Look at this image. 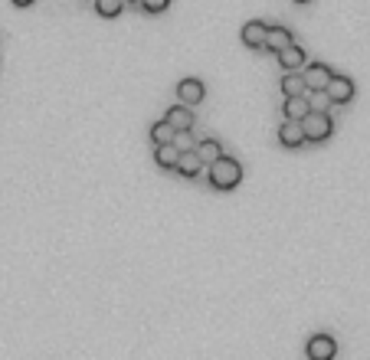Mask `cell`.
I'll list each match as a JSON object with an SVG mask.
<instances>
[{"mask_svg": "<svg viewBox=\"0 0 370 360\" xmlns=\"http://www.w3.org/2000/svg\"><path fill=\"white\" fill-rule=\"evenodd\" d=\"M194 151H197V157L203 161V167H210L213 161H220V157H223V145H220V141H213V137L200 141V145L194 147Z\"/></svg>", "mask_w": 370, "mask_h": 360, "instance_id": "cell-14", "label": "cell"}, {"mask_svg": "<svg viewBox=\"0 0 370 360\" xmlns=\"http://www.w3.org/2000/svg\"><path fill=\"white\" fill-rule=\"evenodd\" d=\"M174 137H177V131H174L167 121H157L155 128H151V141H155V145H167Z\"/></svg>", "mask_w": 370, "mask_h": 360, "instance_id": "cell-17", "label": "cell"}, {"mask_svg": "<svg viewBox=\"0 0 370 360\" xmlns=\"http://www.w3.org/2000/svg\"><path fill=\"white\" fill-rule=\"evenodd\" d=\"M298 4H308V0H298Z\"/></svg>", "mask_w": 370, "mask_h": 360, "instance_id": "cell-22", "label": "cell"}, {"mask_svg": "<svg viewBox=\"0 0 370 360\" xmlns=\"http://www.w3.org/2000/svg\"><path fill=\"white\" fill-rule=\"evenodd\" d=\"M121 7H125V0H95V10H99V17H118Z\"/></svg>", "mask_w": 370, "mask_h": 360, "instance_id": "cell-18", "label": "cell"}, {"mask_svg": "<svg viewBox=\"0 0 370 360\" xmlns=\"http://www.w3.org/2000/svg\"><path fill=\"white\" fill-rule=\"evenodd\" d=\"M177 99H181V105H187V108L200 105L203 102V82H200V79H184L181 86H177Z\"/></svg>", "mask_w": 370, "mask_h": 360, "instance_id": "cell-8", "label": "cell"}, {"mask_svg": "<svg viewBox=\"0 0 370 360\" xmlns=\"http://www.w3.org/2000/svg\"><path fill=\"white\" fill-rule=\"evenodd\" d=\"M282 92H285V99H292V95H305L308 89H305V79H301V76H295V72H285Z\"/></svg>", "mask_w": 370, "mask_h": 360, "instance_id": "cell-16", "label": "cell"}, {"mask_svg": "<svg viewBox=\"0 0 370 360\" xmlns=\"http://www.w3.org/2000/svg\"><path fill=\"white\" fill-rule=\"evenodd\" d=\"M262 40H266V23L262 20H250L242 26V43L250 50H262Z\"/></svg>", "mask_w": 370, "mask_h": 360, "instance_id": "cell-11", "label": "cell"}, {"mask_svg": "<svg viewBox=\"0 0 370 360\" xmlns=\"http://www.w3.org/2000/svg\"><path fill=\"white\" fill-rule=\"evenodd\" d=\"M181 145H174V141H167V145H155V161L161 171H177V161H181Z\"/></svg>", "mask_w": 370, "mask_h": 360, "instance_id": "cell-7", "label": "cell"}, {"mask_svg": "<svg viewBox=\"0 0 370 360\" xmlns=\"http://www.w3.org/2000/svg\"><path fill=\"white\" fill-rule=\"evenodd\" d=\"M325 95H327V102L347 105L354 99V82L347 76H331V82L325 86Z\"/></svg>", "mask_w": 370, "mask_h": 360, "instance_id": "cell-4", "label": "cell"}, {"mask_svg": "<svg viewBox=\"0 0 370 360\" xmlns=\"http://www.w3.org/2000/svg\"><path fill=\"white\" fill-rule=\"evenodd\" d=\"M203 171V161L197 157V151H181V161H177V174L187 180H194L197 174Z\"/></svg>", "mask_w": 370, "mask_h": 360, "instance_id": "cell-12", "label": "cell"}, {"mask_svg": "<svg viewBox=\"0 0 370 360\" xmlns=\"http://www.w3.org/2000/svg\"><path fill=\"white\" fill-rule=\"evenodd\" d=\"M164 121H167V125H171L177 135H187V131L194 128V112H190L187 105H174V108H167Z\"/></svg>", "mask_w": 370, "mask_h": 360, "instance_id": "cell-6", "label": "cell"}, {"mask_svg": "<svg viewBox=\"0 0 370 360\" xmlns=\"http://www.w3.org/2000/svg\"><path fill=\"white\" fill-rule=\"evenodd\" d=\"M279 141L285 147H301L305 145V131H301V121H282V128H279Z\"/></svg>", "mask_w": 370, "mask_h": 360, "instance_id": "cell-10", "label": "cell"}, {"mask_svg": "<svg viewBox=\"0 0 370 360\" xmlns=\"http://www.w3.org/2000/svg\"><path fill=\"white\" fill-rule=\"evenodd\" d=\"M308 112H311L308 95H292V99H285V118L288 121H301Z\"/></svg>", "mask_w": 370, "mask_h": 360, "instance_id": "cell-13", "label": "cell"}, {"mask_svg": "<svg viewBox=\"0 0 370 360\" xmlns=\"http://www.w3.org/2000/svg\"><path fill=\"white\" fill-rule=\"evenodd\" d=\"M13 4H17V7H30V4H33V0H13Z\"/></svg>", "mask_w": 370, "mask_h": 360, "instance_id": "cell-21", "label": "cell"}, {"mask_svg": "<svg viewBox=\"0 0 370 360\" xmlns=\"http://www.w3.org/2000/svg\"><path fill=\"white\" fill-rule=\"evenodd\" d=\"M285 46H292V30H285V26H266V40H262V50L282 52Z\"/></svg>", "mask_w": 370, "mask_h": 360, "instance_id": "cell-9", "label": "cell"}, {"mask_svg": "<svg viewBox=\"0 0 370 360\" xmlns=\"http://www.w3.org/2000/svg\"><path fill=\"white\" fill-rule=\"evenodd\" d=\"M301 131H305V141H315V145H321V141H327V137H331V131H335V125H331V115H327V112H308L305 118H301Z\"/></svg>", "mask_w": 370, "mask_h": 360, "instance_id": "cell-2", "label": "cell"}, {"mask_svg": "<svg viewBox=\"0 0 370 360\" xmlns=\"http://www.w3.org/2000/svg\"><path fill=\"white\" fill-rule=\"evenodd\" d=\"M305 351H308V360H335L337 341L331 334H315V337H308Z\"/></svg>", "mask_w": 370, "mask_h": 360, "instance_id": "cell-3", "label": "cell"}, {"mask_svg": "<svg viewBox=\"0 0 370 360\" xmlns=\"http://www.w3.org/2000/svg\"><path fill=\"white\" fill-rule=\"evenodd\" d=\"M279 62H282V69L285 72H295V69H301L305 66V50L301 46H285L282 52H279Z\"/></svg>", "mask_w": 370, "mask_h": 360, "instance_id": "cell-15", "label": "cell"}, {"mask_svg": "<svg viewBox=\"0 0 370 360\" xmlns=\"http://www.w3.org/2000/svg\"><path fill=\"white\" fill-rule=\"evenodd\" d=\"M138 4L147 10V13H164V10L171 7V0H138Z\"/></svg>", "mask_w": 370, "mask_h": 360, "instance_id": "cell-19", "label": "cell"}, {"mask_svg": "<svg viewBox=\"0 0 370 360\" xmlns=\"http://www.w3.org/2000/svg\"><path fill=\"white\" fill-rule=\"evenodd\" d=\"M308 105H311V112H325L327 95H325V92H315V99H308Z\"/></svg>", "mask_w": 370, "mask_h": 360, "instance_id": "cell-20", "label": "cell"}, {"mask_svg": "<svg viewBox=\"0 0 370 360\" xmlns=\"http://www.w3.org/2000/svg\"><path fill=\"white\" fill-rule=\"evenodd\" d=\"M331 76H335V72H331L325 62H315V66H308L305 72H301V79H305V89H308V92H325V86L331 82Z\"/></svg>", "mask_w": 370, "mask_h": 360, "instance_id": "cell-5", "label": "cell"}, {"mask_svg": "<svg viewBox=\"0 0 370 360\" xmlns=\"http://www.w3.org/2000/svg\"><path fill=\"white\" fill-rule=\"evenodd\" d=\"M240 180H242V167L236 157H220V161L210 164V187L216 190H232V187H240Z\"/></svg>", "mask_w": 370, "mask_h": 360, "instance_id": "cell-1", "label": "cell"}]
</instances>
